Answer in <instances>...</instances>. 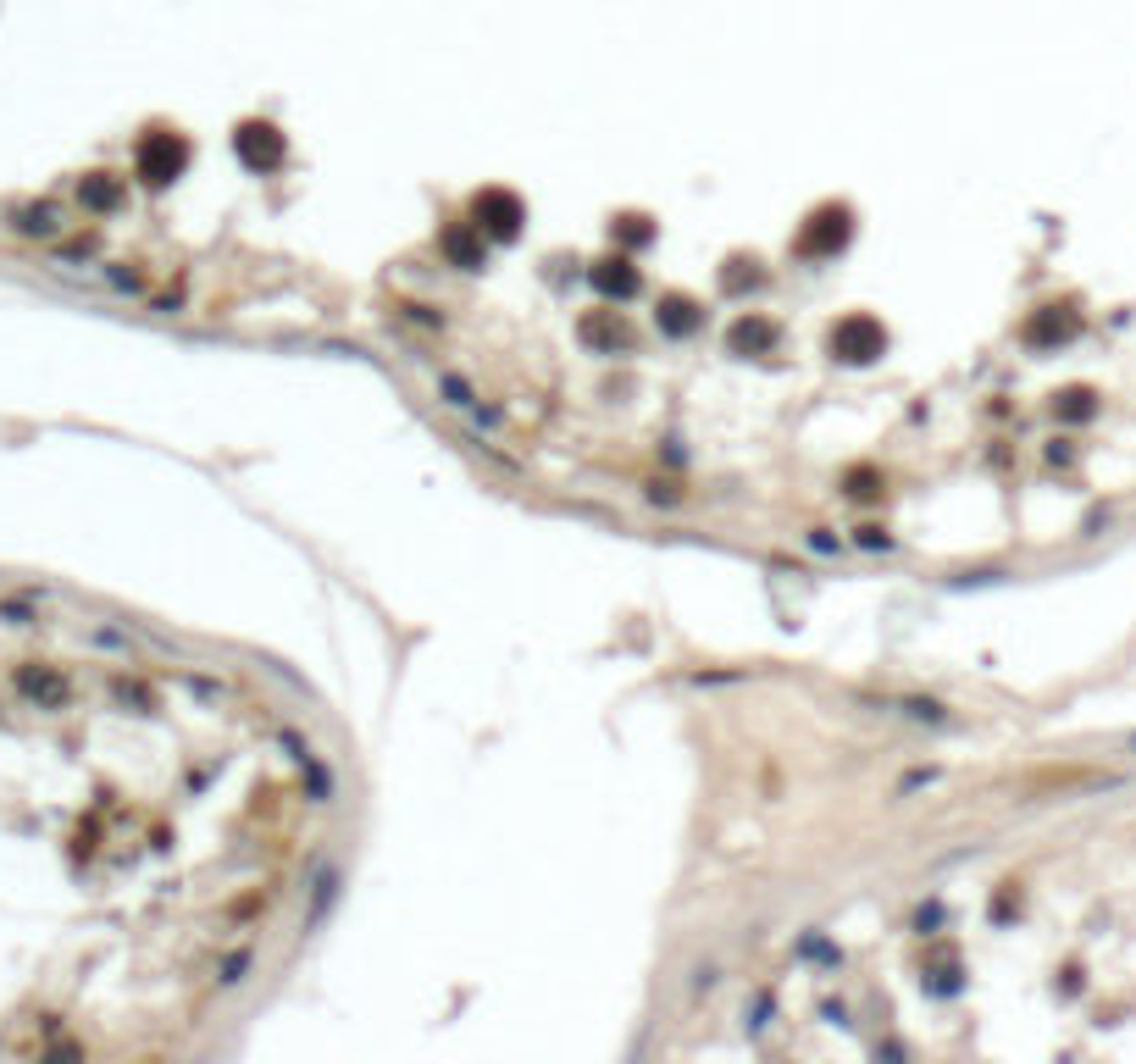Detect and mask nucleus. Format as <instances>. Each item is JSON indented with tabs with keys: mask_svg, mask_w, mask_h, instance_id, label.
<instances>
[{
	"mask_svg": "<svg viewBox=\"0 0 1136 1064\" xmlns=\"http://www.w3.org/2000/svg\"><path fill=\"white\" fill-rule=\"evenodd\" d=\"M133 167H139V178L150 183V189H161V183H172L183 167H189V139H183V133H167V128H155V133L139 139Z\"/></svg>",
	"mask_w": 1136,
	"mask_h": 1064,
	"instance_id": "obj_1",
	"label": "nucleus"
},
{
	"mask_svg": "<svg viewBox=\"0 0 1136 1064\" xmlns=\"http://www.w3.org/2000/svg\"><path fill=\"white\" fill-rule=\"evenodd\" d=\"M882 350H887V333H882L876 316H842V322L831 327V355H842L848 366L876 361Z\"/></svg>",
	"mask_w": 1136,
	"mask_h": 1064,
	"instance_id": "obj_2",
	"label": "nucleus"
},
{
	"mask_svg": "<svg viewBox=\"0 0 1136 1064\" xmlns=\"http://www.w3.org/2000/svg\"><path fill=\"white\" fill-rule=\"evenodd\" d=\"M848 233H854L848 206H821L799 233V255H837L842 244H848Z\"/></svg>",
	"mask_w": 1136,
	"mask_h": 1064,
	"instance_id": "obj_3",
	"label": "nucleus"
},
{
	"mask_svg": "<svg viewBox=\"0 0 1136 1064\" xmlns=\"http://www.w3.org/2000/svg\"><path fill=\"white\" fill-rule=\"evenodd\" d=\"M233 150H239V161L250 172H272L289 155V144H283V133L272 123H244L239 133H233Z\"/></svg>",
	"mask_w": 1136,
	"mask_h": 1064,
	"instance_id": "obj_4",
	"label": "nucleus"
},
{
	"mask_svg": "<svg viewBox=\"0 0 1136 1064\" xmlns=\"http://www.w3.org/2000/svg\"><path fill=\"white\" fill-rule=\"evenodd\" d=\"M472 217H478V227L482 233H493V238H516L521 233V200L510 195V189H482L478 200H472Z\"/></svg>",
	"mask_w": 1136,
	"mask_h": 1064,
	"instance_id": "obj_5",
	"label": "nucleus"
},
{
	"mask_svg": "<svg viewBox=\"0 0 1136 1064\" xmlns=\"http://www.w3.org/2000/svg\"><path fill=\"white\" fill-rule=\"evenodd\" d=\"M17 693L50 710V704L67 699V676H61L56 665H17Z\"/></svg>",
	"mask_w": 1136,
	"mask_h": 1064,
	"instance_id": "obj_6",
	"label": "nucleus"
},
{
	"mask_svg": "<svg viewBox=\"0 0 1136 1064\" xmlns=\"http://www.w3.org/2000/svg\"><path fill=\"white\" fill-rule=\"evenodd\" d=\"M78 206L95 211V217L117 211L123 206V178H112V172H89V178H78Z\"/></svg>",
	"mask_w": 1136,
	"mask_h": 1064,
	"instance_id": "obj_7",
	"label": "nucleus"
},
{
	"mask_svg": "<svg viewBox=\"0 0 1136 1064\" xmlns=\"http://www.w3.org/2000/svg\"><path fill=\"white\" fill-rule=\"evenodd\" d=\"M12 227L23 238H56L61 227V206H50V200H34V206H23V211H12Z\"/></svg>",
	"mask_w": 1136,
	"mask_h": 1064,
	"instance_id": "obj_8",
	"label": "nucleus"
},
{
	"mask_svg": "<svg viewBox=\"0 0 1136 1064\" xmlns=\"http://www.w3.org/2000/svg\"><path fill=\"white\" fill-rule=\"evenodd\" d=\"M588 278H593V289H599V295H616V300L638 295V266H632V261H621V255L599 261V266L588 272Z\"/></svg>",
	"mask_w": 1136,
	"mask_h": 1064,
	"instance_id": "obj_9",
	"label": "nucleus"
},
{
	"mask_svg": "<svg viewBox=\"0 0 1136 1064\" xmlns=\"http://www.w3.org/2000/svg\"><path fill=\"white\" fill-rule=\"evenodd\" d=\"M576 333H582L588 350H621V344H627V327L616 322V310H593V316H582Z\"/></svg>",
	"mask_w": 1136,
	"mask_h": 1064,
	"instance_id": "obj_10",
	"label": "nucleus"
},
{
	"mask_svg": "<svg viewBox=\"0 0 1136 1064\" xmlns=\"http://www.w3.org/2000/svg\"><path fill=\"white\" fill-rule=\"evenodd\" d=\"M444 255L455 266H482V227L472 222V227H449L444 233Z\"/></svg>",
	"mask_w": 1136,
	"mask_h": 1064,
	"instance_id": "obj_11",
	"label": "nucleus"
},
{
	"mask_svg": "<svg viewBox=\"0 0 1136 1064\" xmlns=\"http://www.w3.org/2000/svg\"><path fill=\"white\" fill-rule=\"evenodd\" d=\"M655 316H659V327H665V333H676V338L699 327V306H693L688 295H665V300H659V310H655Z\"/></svg>",
	"mask_w": 1136,
	"mask_h": 1064,
	"instance_id": "obj_12",
	"label": "nucleus"
},
{
	"mask_svg": "<svg viewBox=\"0 0 1136 1064\" xmlns=\"http://www.w3.org/2000/svg\"><path fill=\"white\" fill-rule=\"evenodd\" d=\"M727 344H732L738 355H743V350H765V344H776V327H771V322H759V316H748V322L732 327Z\"/></svg>",
	"mask_w": 1136,
	"mask_h": 1064,
	"instance_id": "obj_13",
	"label": "nucleus"
},
{
	"mask_svg": "<svg viewBox=\"0 0 1136 1064\" xmlns=\"http://www.w3.org/2000/svg\"><path fill=\"white\" fill-rule=\"evenodd\" d=\"M1070 333H1076V316H1053V310H1048V316H1037V322L1025 327V338H1031V344H1048V338H1070Z\"/></svg>",
	"mask_w": 1136,
	"mask_h": 1064,
	"instance_id": "obj_14",
	"label": "nucleus"
},
{
	"mask_svg": "<svg viewBox=\"0 0 1136 1064\" xmlns=\"http://www.w3.org/2000/svg\"><path fill=\"white\" fill-rule=\"evenodd\" d=\"M1059 416H1092V394H1087V389L1059 394Z\"/></svg>",
	"mask_w": 1136,
	"mask_h": 1064,
	"instance_id": "obj_15",
	"label": "nucleus"
},
{
	"mask_svg": "<svg viewBox=\"0 0 1136 1064\" xmlns=\"http://www.w3.org/2000/svg\"><path fill=\"white\" fill-rule=\"evenodd\" d=\"M616 233L627 238V244H649V222H644V217H621Z\"/></svg>",
	"mask_w": 1136,
	"mask_h": 1064,
	"instance_id": "obj_16",
	"label": "nucleus"
},
{
	"mask_svg": "<svg viewBox=\"0 0 1136 1064\" xmlns=\"http://www.w3.org/2000/svg\"><path fill=\"white\" fill-rule=\"evenodd\" d=\"M848 493H854V499H870V493H876V477H870V472H854V477H848Z\"/></svg>",
	"mask_w": 1136,
	"mask_h": 1064,
	"instance_id": "obj_17",
	"label": "nucleus"
}]
</instances>
